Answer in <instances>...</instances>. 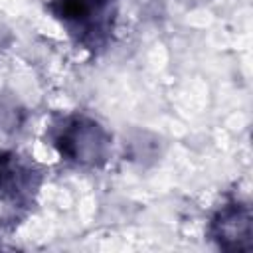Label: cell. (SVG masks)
Here are the masks:
<instances>
[{
    "label": "cell",
    "mask_w": 253,
    "mask_h": 253,
    "mask_svg": "<svg viewBox=\"0 0 253 253\" xmlns=\"http://www.w3.org/2000/svg\"><path fill=\"white\" fill-rule=\"evenodd\" d=\"M49 14L81 47L97 51L113 36L117 0H49Z\"/></svg>",
    "instance_id": "obj_2"
},
{
    "label": "cell",
    "mask_w": 253,
    "mask_h": 253,
    "mask_svg": "<svg viewBox=\"0 0 253 253\" xmlns=\"http://www.w3.org/2000/svg\"><path fill=\"white\" fill-rule=\"evenodd\" d=\"M247 202L229 198L211 213L208 223L210 239L223 251H251L253 227Z\"/></svg>",
    "instance_id": "obj_4"
},
{
    "label": "cell",
    "mask_w": 253,
    "mask_h": 253,
    "mask_svg": "<svg viewBox=\"0 0 253 253\" xmlns=\"http://www.w3.org/2000/svg\"><path fill=\"white\" fill-rule=\"evenodd\" d=\"M45 172L32 158L0 148V202L12 210H28L43 184Z\"/></svg>",
    "instance_id": "obj_3"
},
{
    "label": "cell",
    "mask_w": 253,
    "mask_h": 253,
    "mask_svg": "<svg viewBox=\"0 0 253 253\" xmlns=\"http://www.w3.org/2000/svg\"><path fill=\"white\" fill-rule=\"evenodd\" d=\"M47 138L61 160L79 168H103L113 150V134L85 113L57 117L47 128Z\"/></svg>",
    "instance_id": "obj_1"
}]
</instances>
